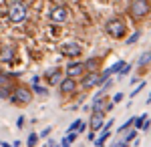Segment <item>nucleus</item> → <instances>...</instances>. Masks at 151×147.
Listing matches in <instances>:
<instances>
[{"instance_id":"f257e3e1","label":"nucleus","mask_w":151,"mask_h":147,"mask_svg":"<svg viewBox=\"0 0 151 147\" xmlns=\"http://www.w3.org/2000/svg\"><path fill=\"white\" fill-rule=\"evenodd\" d=\"M127 12H129V16H131L133 20H141V18H145V16L151 12L149 0H131V2H129Z\"/></svg>"},{"instance_id":"f03ea898","label":"nucleus","mask_w":151,"mask_h":147,"mask_svg":"<svg viewBox=\"0 0 151 147\" xmlns=\"http://www.w3.org/2000/svg\"><path fill=\"white\" fill-rule=\"evenodd\" d=\"M105 32L111 38H123L125 32H127V26H125V22L121 18H109L105 22Z\"/></svg>"},{"instance_id":"7ed1b4c3","label":"nucleus","mask_w":151,"mask_h":147,"mask_svg":"<svg viewBox=\"0 0 151 147\" xmlns=\"http://www.w3.org/2000/svg\"><path fill=\"white\" fill-rule=\"evenodd\" d=\"M32 93L35 91H30L28 87H24V85H16L14 91H12L10 101L14 105H28V103L32 101Z\"/></svg>"},{"instance_id":"20e7f679","label":"nucleus","mask_w":151,"mask_h":147,"mask_svg":"<svg viewBox=\"0 0 151 147\" xmlns=\"http://www.w3.org/2000/svg\"><path fill=\"white\" fill-rule=\"evenodd\" d=\"M26 14H28V8H26V4L22 2H12L10 8H8V20L14 24H20L26 20Z\"/></svg>"},{"instance_id":"39448f33","label":"nucleus","mask_w":151,"mask_h":147,"mask_svg":"<svg viewBox=\"0 0 151 147\" xmlns=\"http://www.w3.org/2000/svg\"><path fill=\"white\" fill-rule=\"evenodd\" d=\"M60 53L67 58H77V57H81L83 46L79 43H75V40H69V43H63L60 45Z\"/></svg>"},{"instance_id":"423d86ee","label":"nucleus","mask_w":151,"mask_h":147,"mask_svg":"<svg viewBox=\"0 0 151 147\" xmlns=\"http://www.w3.org/2000/svg\"><path fill=\"white\" fill-rule=\"evenodd\" d=\"M48 18H50V22H65L67 18H69V10H67V6H50V10H48Z\"/></svg>"},{"instance_id":"0eeeda50","label":"nucleus","mask_w":151,"mask_h":147,"mask_svg":"<svg viewBox=\"0 0 151 147\" xmlns=\"http://www.w3.org/2000/svg\"><path fill=\"white\" fill-rule=\"evenodd\" d=\"M89 129L91 131H103L105 129V111H91Z\"/></svg>"},{"instance_id":"6e6552de","label":"nucleus","mask_w":151,"mask_h":147,"mask_svg":"<svg viewBox=\"0 0 151 147\" xmlns=\"http://www.w3.org/2000/svg\"><path fill=\"white\" fill-rule=\"evenodd\" d=\"M77 79H73V77H65V79L58 83V93H60V97H67V95H73L75 91H77Z\"/></svg>"},{"instance_id":"1a4fd4ad","label":"nucleus","mask_w":151,"mask_h":147,"mask_svg":"<svg viewBox=\"0 0 151 147\" xmlns=\"http://www.w3.org/2000/svg\"><path fill=\"white\" fill-rule=\"evenodd\" d=\"M87 73V67H85V63L83 61H73L67 65V77H73V79H77V77H81Z\"/></svg>"},{"instance_id":"9d476101","label":"nucleus","mask_w":151,"mask_h":147,"mask_svg":"<svg viewBox=\"0 0 151 147\" xmlns=\"http://www.w3.org/2000/svg\"><path fill=\"white\" fill-rule=\"evenodd\" d=\"M83 89H93V87H101V73H85L83 77Z\"/></svg>"},{"instance_id":"9b49d317","label":"nucleus","mask_w":151,"mask_h":147,"mask_svg":"<svg viewBox=\"0 0 151 147\" xmlns=\"http://www.w3.org/2000/svg\"><path fill=\"white\" fill-rule=\"evenodd\" d=\"M103 58L101 57H91L89 61H85V67H87V73H97V68L101 67Z\"/></svg>"},{"instance_id":"f8f14e48","label":"nucleus","mask_w":151,"mask_h":147,"mask_svg":"<svg viewBox=\"0 0 151 147\" xmlns=\"http://www.w3.org/2000/svg\"><path fill=\"white\" fill-rule=\"evenodd\" d=\"M149 125H151V121H149V115L147 113H141L139 117H137V123H135V129H149Z\"/></svg>"},{"instance_id":"ddd939ff","label":"nucleus","mask_w":151,"mask_h":147,"mask_svg":"<svg viewBox=\"0 0 151 147\" xmlns=\"http://www.w3.org/2000/svg\"><path fill=\"white\" fill-rule=\"evenodd\" d=\"M139 68H145V67H151V50H145L143 55L139 57V61L135 63Z\"/></svg>"},{"instance_id":"4468645a","label":"nucleus","mask_w":151,"mask_h":147,"mask_svg":"<svg viewBox=\"0 0 151 147\" xmlns=\"http://www.w3.org/2000/svg\"><path fill=\"white\" fill-rule=\"evenodd\" d=\"M2 63H8V61H12L14 58V46H10V45H6L4 48H2Z\"/></svg>"},{"instance_id":"2eb2a0df","label":"nucleus","mask_w":151,"mask_h":147,"mask_svg":"<svg viewBox=\"0 0 151 147\" xmlns=\"http://www.w3.org/2000/svg\"><path fill=\"white\" fill-rule=\"evenodd\" d=\"M77 137H79V133H67V135L60 139V147H70L77 141Z\"/></svg>"},{"instance_id":"dca6fc26","label":"nucleus","mask_w":151,"mask_h":147,"mask_svg":"<svg viewBox=\"0 0 151 147\" xmlns=\"http://www.w3.org/2000/svg\"><path fill=\"white\" fill-rule=\"evenodd\" d=\"M135 123H137V117H129V119L121 125V127H117V133H125L129 127H135Z\"/></svg>"},{"instance_id":"f3484780","label":"nucleus","mask_w":151,"mask_h":147,"mask_svg":"<svg viewBox=\"0 0 151 147\" xmlns=\"http://www.w3.org/2000/svg\"><path fill=\"white\" fill-rule=\"evenodd\" d=\"M38 141H40V133H30L26 139V147H36Z\"/></svg>"},{"instance_id":"a211bd4d","label":"nucleus","mask_w":151,"mask_h":147,"mask_svg":"<svg viewBox=\"0 0 151 147\" xmlns=\"http://www.w3.org/2000/svg\"><path fill=\"white\" fill-rule=\"evenodd\" d=\"M137 131H139V129H131V131H129L127 135L123 137V143H125V145H131V141H133V139H137Z\"/></svg>"},{"instance_id":"6ab92c4d","label":"nucleus","mask_w":151,"mask_h":147,"mask_svg":"<svg viewBox=\"0 0 151 147\" xmlns=\"http://www.w3.org/2000/svg\"><path fill=\"white\" fill-rule=\"evenodd\" d=\"M125 65H127V63H125V61H123V58H119V61H117L115 65H111V71H113V73H115V75H119V73H121V71H123V67H125Z\"/></svg>"},{"instance_id":"aec40b11","label":"nucleus","mask_w":151,"mask_h":147,"mask_svg":"<svg viewBox=\"0 0 151 147\" xmlns=\"http://www.w3.org/2000/svg\"><path fill=\"white\" fill-rule=\"evenodd\" d=\"M81 123H83V119H75V121L70 123V127L67 129V133H77V131H79V127H81Z\"/></svg>"},{"instance_id":"412c9836","label":"nucleus","mask_w":151,"mask_h":147,"mask_svg":"<svg viewBox=\"0 0 151 147\" xmlns=\"http://www.w3.org/2000/svg\"><path fill=\"white\" fill-rule=\"evenodd\" d=\"M135 67V65H133V63H127V65H125V67H123V71H121V73H119V75H117V79H123V77H127L129 73H131V68Z\"/></svg>"},{"instance_id":"4be33fe9","label":"nucleus","mask_w":151,"mask_h":147,"mask_svg":"<svg viewBox=\"0 0 151 147\" xmlns=\"http://www.w3.org/2000/svg\"><path fill=\"white\" fill-rule=\"evenodd\" d=\"M145 85H147V83H145V81H143V83H139V85H137V87H135V89L131 91V95H129V97H131V99H133V97H137V95H139L141 91L145 89Z\"/></svg>"},{"instance_id":"5701e85b","label":"nucleus","mask_w":151,"mask_h":147,"mask_svg":"<svg viewBox=\"0 0 151 147\" xmlns=\"http://www.w3.org/2000/svg\"><path fill=\"white\" fill-rule=\"evenodd\" d=\"M139 38H141V30H135V32H133V34L127 38V45H135Z\"/></svg>"},{"instance_id":"b1692460","label":"nucleus","mask_w":151,"mask_h":147,"mask_svg":"<svg viewBox=\"0 0 151 147\" xmlns=\"http://www.w3.org/2000/svg\"><path fill=\"white\" fill-rule=\"evenodd\" d=\"M32 91H35L36 95H40V97L47 95V89H45V87H38V85H32Z\"/></svg>"},{"instance_id":"393cba45","label":"nucleus","mask_w":151,"mask_h":147,"mask_svg":"<svg viewBox=\"0 0 151 147\" xmlns=\"http://www.w3.org/2000/svg\"><path fill=\"white\" fill-rule=\"evenodd\" d=\"M24 125H26V117H24V115H20V117L16 119V127H18V129H22Z\"/></svg>"},{"instance_id":"a878e982","label":"nucleus","mask_w":151,"mask_h":147,"mask_svg":"<svg viewBox=\"0 0 151 147\" xmlns=\"http://www.w3.org/2000/svg\"><path fill=\"white\" fill-rule=\"evenodd\" d=\"M50 133H52V127H45V129L40 131V139H45V137H48Z\"/></svg>"},{"instance_id":"bb28decb","label":"nucleus","mask_w":151,"mask_h":147,"mask_svg":"<svg viewBox=\"0 0 151 147\" xmlns=\"http://www.w3.org/2000/svg\"><path fill=\"white\" fill-rule=\"evenodd\" d=\"M123 99H125V95H123V93H117V95H115V97H113V99H111V101H113V103H115V105H117V103H121V101H123Z\"/></svg>"},{"instance_id":"cd10ccee","label":"nucleus","mask_w":151,"mask_h":147,"mask_svg":"<svg viewBox=\"0 0 151 147\" xmlns=\"http://www.w3.org/2000/svg\"><path fill=\"white\" fill-rule=\"evenodd\" d=\"M113 123H115V119H109V121L105 123V129H103V131H111V127H113Z\"/></svg>"},{"instance_id":"c85d7f7f","label":"nucleus","mask_w":151,"mask_h":147,"mask_svg":"<svg viewBox=\"0 0 151 147\" xmlns=\"http://www.w3.org/2000/svg\"><path fill=\"white\" fill-rule=\"evenodd\" d=\"M113 107H115V103H113V101H109L107 105H105V113H109V111H113Z\"/></svg>"},{"instance_id":"c756f323","label":"nucleus","mask_w":151,"mask_h":147,"mask_svg":"<svg viewBox=\"0 0 151 147\" xmlns=\"http://www.w3.org/2000/svg\"><path fill=\"white\" fill-rule=\"evenodd\" d=\"M95 133H97V131H89V133H87V139H89L91 143H95V141H97V139H95Z\"/></svg>"},{"instance_id":"7c9ffc66","label":"nucleus","mask_w":151,"mask_h":147,"mask_svg":"<svg viewBox=\"0 0 151 147\" xmlns=\"http://www.w3.org/2000/svg\"><path fill=\"white\" fill-rule=\"evenodd\" d=\"M38 83H40V77L35 75V77H32V85H38Z\"/></svg>"},{"instance_id":"2f4dec72","label":"nucleus","mask_w":151,"mask_h":147,"mask_svg":"<svg viewBox=\"0 0 151 147\" xmlns=\"http://www.w3.org/2000/svg\"><path fill=\"white\" fill-rule=\"evenodd\" d=\"M2 147H14L12 143H6V141H2Z\"/></svg>"},{"instance_id":"473e14b6","label":"nucleus","mask_w":151,"mask_h":147,"mask_svg":"<svg viewBox=\"0 0 151 147\" xmlns=\"http://www.w3.org/2000/svg\"><path fill=\"white\" fill-rule=\"evenodd\" d=\"M149 103H151V93H149V97H147V105H149Z\"/></svg>"},{"instance_id":"72a5a7b5","label":"nucleus","mask_w":151,"mask_h":147,"mask_svg":"<svg viewBox=\"0 0 151 147\" xmlns=\"http://www.w3.org/2000/svg\"><path fill=\"white\" fill-rule=\"evenodd\" d=\"M52 147H60V143H57V145H52Z\"/></svg>"},{"instance_id":"f704fd0d","label":"nucleus","mask_w":151,"mask_h":147,"mask_svg":"<svg viewBox=\"0 0 151 147\" xmlns=\"http://www.w3.org/2000/svg\"><path fill=\"white\" fill-rule=\"evenodd\" d=\"M42 147H48V143H47V145H42Z\"/></svg>"}]
</instances>
